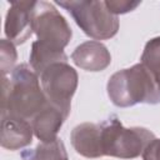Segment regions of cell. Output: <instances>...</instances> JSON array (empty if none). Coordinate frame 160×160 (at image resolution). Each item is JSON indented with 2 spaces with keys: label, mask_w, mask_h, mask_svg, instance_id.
Returning <instances> with one entry per match:
<instances>
[{
  "label": "cell",
  "mask_w": 160,
  "mask_h": 160,
  "mask_svg": "<svg viewBox=\"0 0 160 160\" xmlns=\"http://www.w3.org/2000/svg\"><path fill=\"white\" fill-rule=\"evenodd\" d=\"M49 100L39 84V76L26 64L18 65L10 76H2V112L31 122Z\"/></svg>",
  "instance_id": "1"
},
{
  "label": "cell",
  "mask_w": 160,
  "mask_h": 160,
  "mask_svg": "<svg viewBox=\"0 0 160 160\" xmlns=\"http://www.w3.org/2000/svg\"><path fill=\"white\" fill-rule=\"evenodd\" d=\"M106 90L111 102L119 108L160 102V91L155 78L141 62L112 74Z\"/></svg>",
  "instance_id": "2"
},
{
  "label": "cell",
  "mask_w": 160,
  "mask_h": 160,
  "mask_svg": "<svg viewBox=\"0 0 160 160\" xmlns=\"http://www.w3.org/2000/svg\"><path fill=\"white\" fill-rule=\"evenodd\" d=\"M155 135L145 128H125L115 116L101 124V142L104 156L119 159H135L142 154L144 149Z\"/></svg>",
  "instance_id": "3"
},
{
  "label": "cell",
  "mask_w": 160,
  "mask_h": 160,
  "mask_svg": "<svg viewBox=\"0 0 160 160\" xmlns=\"http://www.w3.org/2000/svg\"><path fill=\"white\" fill-rule=\"evenodd\" d=\"M56 4L68 10L78 26L91 39H111L119 30V19L109 11L105 1L69 0L56 1Z\"/></svg>",
  "instance_id": "4"
},
{
  "label": "cell",
  "mask_w": 160,
  "mask_h": 160,
  "mask_svg": "<svg viewBox=\"0 0 160 160\" xmlns=\"http://www.w3.org/2000/svg\"><path fill=\"white\" fill-rule=\"evenodd\" d=\"M32 30L40 44L64 51L71 39V28L56 8L48 1H35Z\"/></svg>",
  "instance_id": "5"
},
{
  "label": "cell",
  "mask_w": 160,
  "mask_h": 160,
  "mask_svg": "<svg viewBox=\"0 0 160 160\" xmlns=\"http://www.w3.org/2000/svg\"><path fill=\"white\" fill-rule=\"evenodd\" d=\"M40 84L48 100L70 112V102L78 88V72L68 62L49 65L40 75Z\"/></svg>",
  "instance_id": "6"
},
{
  "label": "cell",
  "mask_w": 160,
  "mask_h": 160,
  "mask_svg": "<svg viewBox=\"0 0 160 160\" xmlns=\"http://www.w3.org/2000/svg\"><path fill=\"white\" fill-rule=\"evenodd\" d=\"M35 1H11L5 18V35L15 45L25 42L34 32L32 12Z\"/></svg>",
  "instance_id": "7"
},
{
  "label": "cell",
  "mask_w": 160,
  "mask_h": 160,
  "mask_svg": "<svg viewBox=\"0 0 160 160\" xmlns=\"http://www.w3.org/2000/svg\"><path fill=\"white\" fill-rule=\"evenodd\" d=\"M70 140L74 150L84 158L98 159L104 156L101 124L82 122L76 125L70 134Z\"/></svg>",
  "instance_id": "8"
},
{
  "label": "cell",
  "mask_w": 160,
  "mask_h": 160,
  "mask_svg": "<svg viewBox=\"0 0 160 160\" xmlns=\"http://www.w3.org/2000/svg\"><path fill=\"white\" fill-rule=\"evenodd\" d=\"M69 114V111L49 101L48 105L31 120L34 135L40 140V142L56 140L58 132Z\"/></svg>",
  "instance_id": "9"
},
{
  "label": "cell",
  "mask_w": 160,
  "mask_h": 160,
  "mask_svg": "<svg viewBox=\"0 0 160 160\" xmlns=\"http://www.w3.org/2000/svg\"><path fill=\"white\" fill-rule=\"evenodd\" d=\"M32 126L31 122L1 112V146L8 150H19L31 144L32 140Z\"/></svg>",
  "instance_id": "10"
},
{
  "label": "cell",
  "mask_w": 160,
  "mask_h": 160,
  "mask_svg": "<svg viewBox=\"0 0 160 160\" xmlns=\"http://www.w3.org/2000/svg\"><path fill=\"white\" fill-rule=\"evenodd\" d=\"M74 64L85 71H102L111 62V55L108 48L100 41L90 40L80 44L71 54Z\"/></svg>",
  "instance_id": "11"
},
{
  "label": "cell",
  "mask_w": 160,
  "mask_h": 160,
  "mask_svg": "<svg viewBox=\"0 0 160 160\" xmlns=\"http://www.w3.org/2000/svg\"><path fill=\"white\" fill-rule=\"evenodd\" d=\"M55 62H68V56L64 51L48 48L39 41H34L30 51V66L39 76L49 65Z\"/></svg>",
  "instance_id": "12"
},
{
  "label": "cell",
  "mask_w": 160,
  "mask_h": 160,
  "mask_svg": "<svg viewBox=\"0 0 160 160\" xmlns=\"http://www.w3.org/2000/svg\"><path fill=\"white\" fill-rule=\"evenodd\" d=\"M24 160H68V154L61 139L50 142H40L34 151L24 152Z\"/></svg>",
  "instance_id": "13"
},
{
  "label": "cell",
  "mask_w": 160,
  "mask_h": 160,
  "mask_svg": "<svg viewBox=\"0 0 160 160\" xmlns=\"http://www.w3.org/2000/svg\"><path fill=\"white\" fill-rule=\"evenodd\" d=\"M15 44L9 41L8 39L1 40V58H0V68H1V74L2 76H6L8 72H12V66L16 61V50H15Z\"/></svg>",
  "instance_id": "14"
},
{
  "label": "cell",
  "mask_w": 160,
  "mask_h": 160,
  "mask_svg": "<svg viewBox=\"0 0 160 160\" xmlns=\"http://www.w3.org/2000/svg\"><path fill=\"white\" fill-rule=\"evenodd\" d=\"M141 64L149 70L160 64V36L152 38L146 42L141 55Z\"/></svg>",
  "instance_id": "15"
},
{
  "label": "cell",
  "mask_w": 160,
  "mask_h": 160,
  "mask_svg": "<svg viewBox=\"0 0 160 160\" xmlns=\"http://www.w3.org/2000/svg\"><path fill=\"white\" fill-rule=\"evenodd\" d=\"M106 8L109 9V11L114 15H119V14H126L129 11L135 10L139 5L140 1H128V0H108L105 1Z\"/></svg>",
  "instance_id": "16"
},
{
  "label": "cell",
  "mask_w": 160,
  "mask_h": 160,
  "mask_svg": "<svg viewBox=\"0 0 160 160\" xmlns=\"http://www.w3.org/2000/svg\"><path fill=\"white\" fill-rule=\"evenodd\" d=\"M142 160H160V139H154L142 151Z\"/></svg>",
  "instance_id": "17"
},
{
  "label": "cell",
  "mask_w": 160,
  "mask_h": 160,
  "mask_svg": "<svg viewBox=\"0 0 160 160\" xmlns=\"http://www.w3.org/2000/svg\"><path fill=\"white\" fill-rule=\"evenodd\" d=\"M150 71L152 72V75H154V78H155V81H156V84H158L159 91H160V64H158V65H155L154 68H151Z\"/></svg>",
  "instance_id": "18"
}]
</instances>
